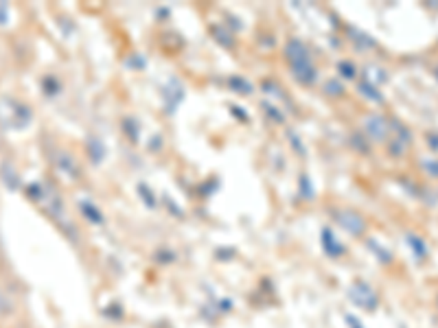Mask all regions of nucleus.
<instances>
[{
	"label": "nucleus",
	"mask_w": 438,
	"mask_h": 328,
	"mask_svg": "<svg viewBox=\"0 0 438 328\" xmlns=\"http://www.w3.org/2000/svg\"><path fill=\"white\" fill-rule=\"evenodd\" d=\"M364 131L370 136V140L386 143L388 136L392 134V125L382 114H368V116H364Z\"/></svg>",
	"instance_id": "nucleus-4"
},
{
	"label": "nucleus",
	"mask_w": 438,
	"mask_h": 328,
	"mask_svg": "<svg viewBox=\"0 0 438 328\" xmlns=\"http://www.w3.org/2000/svg\"><path fill=\"white\" fill-rule=\"evenodd\" d=\"M5 11H7V5H0V24H5Z\"/></svg>",
	"instance_id": "nucleus-12"
},
{
	"label": "nucleus",
	"mask_w": 438,
	"mask_h": 328,
	"mask_svg": "<svg viewBox=\"0 0 438 328\" xmlns=\"http://www.w3.org/2000/svg\"><path fill=\"white\" fill-rule=\"evenodd\" d=\"M423 169L429 173V178H436V180H438V160H434V158H432V160H425V162H423Z\"/></svg>",
	"instance_id": "nucleus-10"
},
{
	"label": "nucleus",
	"mask_w": 438,
	"mask_h": 328,
	"mask_svg": "<svg viewBox=\"0 0 438 328\" xmlns=\"http://www.w3.org/2000/svg\"><path fill=\"white\" fill-rule=\"evenodd\" d=\"M79 208H81V215L90 221V223H101L103 221V217H101V212H99V208H95L92 206L90 202H81L79 204Z\"/></svg>",
	"instance_id": "nucleus-9"
},
{
	"label": "nucleus",
	"mask_w": 438,
	"mask_h": 328,
	"mask_svg": "<svg viewBox=\"0 0 438 328\" xmlns=\"http://www.w3.org/2000/svg\"><path fill=\"white\" fill-rule=\"evenodd\" d=\"M34 121V112L16 96H0V127L22 131Z\"/></svg>",
	"instance_id": "nucleus-2"
},
{
	"label": "nucleus",
	"mask_w": 438,
	"mask_h": 328,
	"mask_svg": "<svg viewBox=\"0 0 438 328\" xmlns=\"http://www.w3.org/2000/svg\"><path fill=\"white\" fill-rule=\"evenodd\" d=\"M322 250H325V254L329 258H337V256H342L344 252H347V250H344V245L340 243V239L335 237V232L329 227L322 230Z\"/></svg>",
	"instance_id": "nucleus-6"
},
{
	"label": "nucleus",
	"mask_w": 438,
	"mask_h": 328,
	"mask_svg": "<svg viewBox=\"0 0 438 328\" xmlns=\"http://www.w3.org/2000/svg\"><path fill=\"white\" fill-rule=\"evenodd\" d=\"M349 300L355 309L364 313H375L380 309V293L366 280H355L349 287Z\"/></svg>",
	"instance_id": "nucleus-3"
},
{
	"label": "nucleus",
	"mask_w": 438,
	"mask_h": 328,
	"mask_svg": "<svg viewBox=\"0 0 438 328\" xmlns=\"http://www.w3.org/2000/svg\"><path fill=\"white\" fill-rule=\"evenodd\" d=\"M285 59L292 68V75L302 83V86H314L316 79H318V68H316V61H314V55H311L309 46L294 38L287 42L285 46Z\"/></svg>",
	"instance_id": "nucleus-1"
},
{
	"label": "nucleus",
	"mask_w": 438,
	"mask_h": 328,
	"mask_svg": "<svg viewBox=\"0 0 438 328\" xmlns=\"http://www.w3.org/2000/svg\"><path fill=\"white\" fill-rule=\"evenodd\" d=\"M394 129L399 131V136H394V140H392V145H390V153H392V155H403L405 149L410 147L412 136H410V131L405 129V127H401V125H397Z\"/></svg>",
	"instance_id": "nucleus-7"
},
{
	"label": "nucleus",
	"mask_w": 438,
	"mask_h": 328,
	"mask_svg": "<svg viewBox=\"0 0 438 328\" xmlns=\"http://www.w3.org/2000/svg\"><path fill=\"white\" fill-rule=\"evenodd\" d=\"M347 324H349V328H364V324L355 315H347Z\"/></svg>",
	"instance_id": "nucleus-11"
},
{
	"label": "nucleus",
	"mask_w": 438,
	"mask_h": 328,
	"mask_svg": "<svg viewBox=\"0 0 438 328\" xmlns=\"http://www.w3.org/2000/svg\"><path fill=\"white\" fill-rule=\"evenodd\" d=\"M405 241H408V245H410L412 254H414L419 260H423V258L429 254V247H427V243H425L421 237H417V235H405Z\"/></svg>",
	"instance_id": "nucleus-8"
},
{
	"label": "nucleus",
	"mask_w": 438,
	"mask_h": 328,
	"mask_svg": "<svg viewBox=\"0 0 438 328\" xmlns=\"http://www.w3.org/2000/svg\"><path fill=\"white\" fill-rule=\"evenodd\" d=\"M436 309H438V295H436Z\"/></svg>",
	"instance_id": "nucleus-13"
},
{
	"label": "nucleus",
	"mask_w": 438,
	"mask_h": 328,
	"mask_svg": "<svg viewBox=\"0 0 438 328\" xmlns=\"http://www.w3.org/2000/svg\"><path fill=\"white\" fill-rule=\"evenodd\" d=\"M333 217L342 225L344 232H349L351 237H362L366 232V219L355 210H337Z\"/></svg>",
	"instance_id": "nucleus-5"
}]
</instances>
